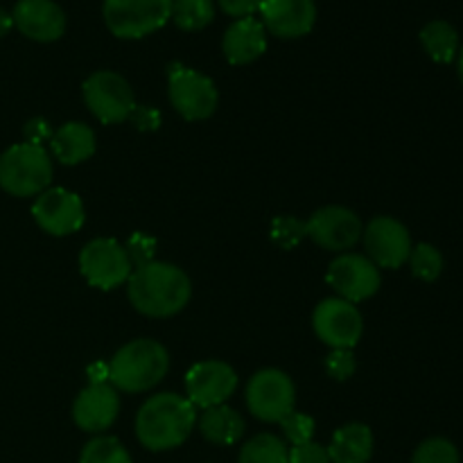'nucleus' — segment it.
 <instances>
[{"mask_svg": "<svg viewBox=\"0 0 463 463\" xmlns=\"http://www.w3.org/2000/svg\"><path fill=\"white\" fill-rule=\"evenodd\" d=\"M129 301L140 315L172 317L184 310L193 294L190 279L184 269L170 262H147L131 271L127 280Z\"/></svg>", "mask_w": 463, "mask_h": 463, "instance_id": "obj_1", "label": "nucleus"}, {"mask_svg": "<svg viewBox=\"0 0 463 463\" xmlns=\"http://www.w3.org/2000/svg\"><path fill=\"white\" fill-rule=\"evenodd\" d=\"M197 420L194 405L176 393H158L145 401L136 416V434L147 450L163 452L181 446Z\"/></svg>", "mask_w": 463, "mask_h": 463, "instance_id": "obj_2", "label": "nucleus"}, {"mask_svg": "<svg viewBox=\"0 0 463 463\" xmlns=\"http://www.w3.org/2000/svg\"><path fill=\"white\" fill-rule=\"evenodd\" d=\"M170 369L167 351L154 339H136L122 346L109 362V383L127 393L156 387Z\"/></svg>", "mask_w": 463, "mask_h": 463, "instance_id": "obj_3", "label": "nucleus"}, {"mask_svg": "<svg viewBox=\"0 0 463 463\" xmlns=\"http://www.w3.org/2000/svg\"><path fill=\"white\" fill-rule=\"evenodd\" d=\"M52 161L41 145H12L0 156V188L14 197H34L48 190Z\"/></svg>", "mask_w": 463, "mask_h": 463, "instance_id": "obj_4", "label": "nucleus"}, {"mask_svg": "<svg viewBox=\"0 0 463 463\" xmlns=\"http://www.w3.org/2000/svg\"><path fill=\"white\" fill-rule=\"evenodd\" d=\"M104 23L118 39H143L172 16V0H104Z\"/></svg>", "mask_w": 463, "mask_h": 463, "instance_id": "obj_5", "label": "nucleus"}, {"mask_svg": "<svg viewBox=\"0 0 463 463\" xmlns=\"http://www.w3.org/2000/svg\"><path fill=\"white\" fill-rule=\"evenodd\" d=\"M84 102L102 125L129 120L138 107L129 81L113 71H98L84 81Z\"/></svg>", "mask_w": 463, "mask_h": 463, "instance_id": "obj_6", "label": "nucleus"}, {"mask_svg": "<svg viewBox=\"0 0 463 463\" xmlns=\"http://www.w3.org/2000/svg\"><path fill=\"white\" fill-rule=\"evenodd\" d=\"M167 86H170L167 90H170L172 107L185 120H206L215 113L220 95L211 77L184 63H172L167 72Z\"/></svg>", "mask_w": 463, "mask_h": 463, "instance_id": "obj_7", "label": "nucleus"}, {"mask_svg": "<svg viewBox=\"0 0 463 463\" xmlns=\"http://www.w3.org/2000/svg\"><path fill=\"white\" fill-rule=\"evenodd\" d=\"M297 392L288 373L279 369H262L249 380L247 405L256 419L267 423H280L294 411Z\"/></svg>", "mask_w": 463, "mask_h": 463, "instance_id": "obj_8", "label": "nucleus"}, {"mask_svg": "<svg viewBox=\"0 0 463 463\" xmlns=\"http://www.w3.org/2000/svg\"><path fill=\"white\" fill-rule=\"evenodd\" d=\"M80 271L93 288L116 289L131 276V260L125 247L111 238H98L80 253Z\"/></svg>", "mask_w": 463, "mask_h": 463, "instance_id": "obj_9", "label": "nucleus"}, {"mask_svg": "<svg viewBox=\"0 0 463 463\" xmlns=\"http://www.w3.org/2000/svg\"><path fill=\"white\" fill-rule=\"evenodd\" d=\"M326 280L339 294V298L355 306L378 292L380 271L369 258L357 256V253H344L330 262Z\"/></svg>", "mask_w": 463, "mask_h": 463, "instance_id": "obj_10", "label": "nucleus"}, {"mask_svg": "<svg viewBox=\"0 0 463 463\" xmlns=\"http://www.w3.org/2000/svg\"><path fill=\"white\" fill-rule=\"evenodd\" d=\"M317 337L330 348H353L362 337V315L344 298H326L312 315Z\"/></svg>", "mask_w": 463, "mask_h": 463, "instance_id": "obj_11", "label": "nucleus"}, {"mask_svg": "<svg viewBox=\"0 0 463 463\" xmlns=\"http://www.w3.org/2000/svg\"><path fill=\"white\" fill-rule=\"evenodd\" d=\"M238 387V373L226 362L206 360L194 364L185 375V392L194 407L224 405Z\"/></svg>", "mask_w": 463, "mask_h": 463, "instance_id": "obj_12", "label": "nucleus"}, {"mask_svg": "<svg viewBox=\"0 0 463 463\" xmlns=\"http://www.w3.org/2000/svg\"><path fill=\"white\" fill-rule=\"evenodd\" d=\"M34 222L50 235H71L84 224V203L66 188H48L32 206Z\"/></svg>", "mask_w": 463, "mask_h": 463, "instance_id": "obj_13", "label": "nucleus"}, {"mask_svg": "<svg viewBox=\"0 0 463 463\" xmlns=\"http://www.w3.org/2000/svg\"><path fill=\"white\" fill-rule=\"evenodd\" d=\"M366 251H369V260L375 267H384V269H398L410 260L411 253V238L410 231L393 217H375L369 222L364 233Z\"/></svg>", "mask_w": 463, "mask_h": 463, "instance_id": "obj_14", "label": "nucleus"}, {"mask_svg": "<svg viewBox=\"0 0 463 463\" xmlns=\"http://www.w3.org/2000/svg\"><path fill=\"white\" fill-rule=\"evenodd\" d=\"M307 238L328 251H346L362 238V222L344 206H326L306 222Z\"/></svg>", "mask_w": 463, "mask_h": 463, "instance_id": "obj_15", "label": "nucleus"}, {"mask_svg": "<svg viewBox=\"0 0 463 463\" xmlns=\"http://www.w3.org/2000/svg\"><path fill=\"white\" fill-rule=\"evenodd\" d=\"M258 12L265 30L280 39L306 36L317 23L315 0H260Z\"/></svg>", "mask_w": 463, "mask_h": 463, "instance_id": "obj_16", "label": "nucleus"}, {"mask_svg": "<svg viewBox=\"0 0 463 463\" xmlns=\"http://www.w3.org/2000/svg\"><path fill=\"white\" fill-rule=\"evenodd\" d=\"M12 18L21 34L39 43L61 39L66 32V14L54 0H18Z\"/></svg>", "mask_w": 463, "mask_h": 463, "instance_id": "obj_17", "label": "nucleus"}, {"mask_svg": "<svg viewBox=\"0 0 463 463\" xmlns=\"http://www.w3.org/2000/svg\"><path fill=\"white\" fill-rule=\"evenodd\" d=\"M120 411L118 389L109 383H90L72 405V419L84 432H104Z\"/></svg>", "mask_w": 463, "mask_h": 463, "instance_id": "obj_18", "label": "nucleus"}, {"mask_svg": "<svg viewBox=\"0 0 463 463\" xmlns=\"http://www.w3.org/2000/svg\"><path fill=\"white\" fill-rule=\"evenodd\" d=\"M222 50H224L226 61L233 66H244L260 57L267 50V30L258 18H240L222 39Z\"/></svg>", "mask_w": 463, "mask_h": 463, "instance_id": "obj_19", "label": "nucleus"}, {"mask_svg": "<svg viewBox=\"0 0 463 463\" xmlns=\"http://www.w3.org/2000/svg\"><path fill=\"white\" fill-rule=\"evenodd\" d=\"M50 145L63 165H77L95 154V134L84 122H66L54 131Z\"/></svg>", "mask_w": 463, "mask_h": 463, "instance_id": "obj_20", "label": "nucleus"}, {"mask_svg": "<svg viewBox=\"0 0 463 463\" xmlns=\"http://www.w3.org/2000/svg\"><path fill=\"white\" fill-rule=\"evenodd\" d=\"M373 455V432L362 423L337 430L328 448L330 463H366Z\"/></svg>", "mask_w": 463, "mask_h": 463, "instance_id": "obj_21", "label": "nucleus"}, {"mask_svg": "<svg viewBox=\"0 0 463 463\" xmlns=\"http://www.w3.org/2000/svg\"><path fill=\"white\" fill-rule=\"evenodd\" d=\"M199 430L203 439L217 446H233L244 434V419L226 405L208 407L199 419Z\"/></svg>", "mask_w": 463, "mask_h": 463, "instance_id": "obj_22", "label": "nucleus"}, {"mask_svg": "<svg viewBox=\"0 0 463 463\" xmlns=\"http://www.w3.org/2000/svg\"><path fill=\"white\" fill-rule=\"evenodd\" d=\"M420 43L437 63H450L459 52V34L448 21H432L420 30Z\"/></svg>", "mask_w": 463, "mask_h": 463, "instance_id": "obj_23", "label": "nucleus"}, {"mask_svg": "<svg viewBox=\"0 0 463 463\" xmlns=\"http://www.w3.org/2000/svg\"><path fill=\"white\" fill-rule=\"evenodd\" d=\"M172 21L185 32L203 30L215 18L213 0H172Z\"/></svg>", "mask_w": 463, "mask_h": 463, "instance_id": "obj_24", "label": "nucleus"}, {"mask_svg": "<svg viewBox=\"0 0 463 463\" xmlns=\"http://www.w3.org/2000/svg\"><path fill=\"white\" fill-rule=\"evenodd\" d=\"M238 463H288V448L274 434H258L242 448Z\"/></svg>", "mask_w": 463, "mask_h": 463, "instance_id": "obj_25", "label": "nucleus"}, {"mask_svg": "<svg viewBox=\"0 0 463 463\" xmlns=\"http://www.w3.org/2000/svg\"><path fill=\"white\" fill-rule=\"evenodd\" d=\"M80 463H131V457L118 439L98 437L86 443Z\"/></svg>", "mask_w": 463, "mask_h": 463, "instance_id": "obj_26", "label": "nucleus"}, {"mask_svg": "<svg viewBox=\"0 0 463 463\" xmlns=\"http://www.w3.org/2000/svg\"><path fill=\"white\" fill-rule=\"evenodd\" d=\"M410 265L411 274L419 280H425V283H432L441 276L443 271V256L439 253L437 247L432 244H419V247L411 249L410 253Z\"/></svg>", "mask_w": 463, "mask_h": 463, "instance_id": "obj_27", "label": "nucleus"}, {"mask_svg": "<svg viewBox=\"0 0 463 463\" xmlns=\"http://www.w3.org/2000/svg\"><path fill=\"white\" fill-rule=\"evenodd\" d=\"M411 463H459V452L448 439H428L416 448Z\"/></svg>", "mask_w": 463, "mask_h": 463, "instance_id": "obj_28", "label": "nucleus"}, {"mask_svg": "<svg viewBox=\"0 0 463 463\" xmlns=\"http://www.w3.org/2000/svg\"><path fill=\"white\" fill-rule=\"evenodd\" d=\"M306 235V222L297 220V217L280 215L271 222V240L280 249H294Z\"/></svg>", "mask_w": 463, "mask_h": 463, "instance_id": "obj_29", "label": "nucleus"}, {"mask_svg": "<svg viewBox=\"0 0 463 463\" xmlns=\"http://www.w3.org/2000/svg\"><path fill=\"white\" fill-rule=\"evenodd\" d=\"M280 428H283L285 437L292 446H303V443L312 441V434H315V420L307 414L301 411H289L283 420H280Z\"/></svg>", "mask_w": 463, "mask_h": 463, "instance_id": "obj_30", "label": "nucleus"}, {"mask_svg": "<svg viewBox=\"0 0 463 463\" xmlns=\"http://www.w3.org/2000/svg\"><path fill=\"white\" fill-rule=\"evenodd\" d=\"M326 371L335 380H348L355 373V355L351 348H333L326 357Z\"/></svg>", "mask_w": 463, "mask_h": 463, "instance_id": "obj_31", "label": "nucleus"}, {"mask_svg": "<svg viewBox=\"0 0 463 463\" xmlns=\"http://www.w3.org/2000/svg\"><path fill=\"white\" fill-rule=\"evenodd\" d=\"M288 463H330L328 448L315 441L292 446V450H288Z\"/></svg>", "mask_w": 463, "mask_h": 463, "instance_id": "obj_32", "label": "nucleus"}, {"mask_svg": "<svg viewBox=\"0 0 463 463\" xmlns=\"http://www.w3.org/2000/svg\"><path fill=\"white\" fill-rule=\"evenodd\" d=\"M154 247H156V242H154L149 235L145 233H134L131 235V240L127 242L125 251L127 256H129L131 265H147V262H152V253H154Z\"/></svg>", "mask_w": 463, "mask_h": 463, "instance_id": "obj_33", "label": "nucleus"}, {"mask_svg": "<svg viewBox=\"0 0 463 463\" xmlns=\"http://www.w3.org/2000/svg\"><path fill=\"white\" fill-rule=\"evenodd\" d=\"M220 7L233 18H251L260 9V0H220Z\"/></svg>", "mask_w": 463, "mask_h": 463, "instance_id": "obj_34", "label": "nucleus"}, {"mask_svg": "<svg viewBox=\"0 0 463 463\" xmlns=\"http://www.w3.org/2000/svg\"><path fill=\"white\" fill-rule=\"evenodd\" d=\"M131 118H134L138 129H156V127L161 125V113L154 111L152 107H136Z\"/></svg>", "mask_w": 463, "mask_h": 463, "instance_id": "obj_35", "label": "nucleus"}, {"mask_svg": "<svg viewBox=\"0 0 463 463\" xmlns=\"http://www.w3.org/2000/svg\"><path fill=\"white\" fill-rule=\"evenodd\" d=\"M25 131H27V136H30V140H27V143H34V145H41V138L50 136V129L45 127V122H41V120L30 122Z\"/></svg>", "mask_w": 463, "mask_h": 463, "instance_id": "obj_36", "label": "nucleus"}, {"mask_svg": "<svg viewBox=\"0 0 463 463\" xmlns=\"http://www.w3.org/2000/svg\"><path fill=\"white\" fill-rule=\"evenodd\" d=\"M12 27H14V18H12V14H9L7 9L0 7V36L7 34V32L12 30Z\"/></svg>", "mask_w": 463, "mask_h": 463, "instance_id": "obj_37", "label": "nucleus"}, {"mask_svg": "<svg viewBox=\"0 0 463 463\" xmlns=\"http://www.w3.org/2000/svg\"><path fill=\"white\" fill-rule=\"evenodd\" d=\"M459 77H461V81H463V50L459 52Z\"/></svg>", "mask_w": 463, "mask_h": 463, "instance_id": "obj_38", "label": "nucleus"}]
</instances>
